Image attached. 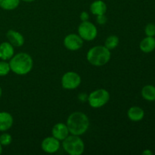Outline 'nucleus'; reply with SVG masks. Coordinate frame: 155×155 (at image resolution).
<instances>
[{"label":"nucleus","instance_id":"nucleus-1","mask_svg":"<svg viewBox=\"0 0 155 155\" xmlns=\"http://www.w3.org/2000/svg\"><path fill=\"white\" fill-rule=\"evenodd\" d=\"M66 124L71 134L82 136L89 129V119L83 112L75 111L69 115Z\"/></svg>","mask_w":155,"mask_h":155},{"label":"nucleus","instance_id":"nucleus-2","mask_svg":"<svg viewBox=\"0 0 155 155\" xmlns=\"http://www.w3.org/2000/svg\"><path fill=\"white\" fill-rule=\"evenodd\" d=\"M11 71L17 75H26L32 71L33 60L31 56L26 52L14 54L9 61Z\"/></svg>","mask_w":155,"mask_h":155},{"label":"nucleus","instance_id":"nucleus-3","mask_svg":"<svg viewBox=\"0 0 155 155\" xmlns=\"http://www.w3.org/2000/svg\"><path fill=\"white\" fill-rule=\"evenodd\" d=\"M111 54L110 50L104 45H96L88 51L86 59L90 64L101 67L107 64L110 61Z\"/></svg>","mask_w":155,"mask_h":155},{"label":"nucleus","instance_id":"nucleus-4","mask_svg":"<svg viewBox=\"0 0 155 155\" xmlns=\"http://www.w3.org/2000/svg\"><path fill=\"white\" fill-rule=\"evenodd\" d=\"M62 142L63 149L68 154L81 155L84 152L85 144L80 136L71 134Z\"/></svg>","mask_w":155,"mask_h":155},{"label":"nucleus","instance_id":"nucleus-5","mask_svg":"<svg viewBox=\"0 0 155 155\" xmlns=\"http://www.w3.org/2000/svg\"><path fill=\"white\" fill-rule=\"evenodd\" d=\"M110 100V93L104 89H98L91 92L88 97V102L92 108H100Z\"/></svg>","mask_w":155,"mask_h":155},{"label":"nucleus","instance_id":"nucleus-6","mask_svg":"<svg viewBox=\"0 0 155 155\" xmlns=\"http://www.w3.org/2000/svg\"><path fill=\"white\" fill-rule=\"evenodd\" d=\"M78 34L83 40L92 41L97 37L98 30L90 21H82L78 27Z\"/></svg>","mask_w":155,"mask_h":155},{"label":"nucleus","instance_id":"nucleus-7","mask_svg":"<svg viewBox=\"0 0 155 155\" xmlns=\"http://www.w3.org/2000/svg\"><path fill=\"white\" fill-rule=\"evenodd\" d=\"M82 81L81 77L77 73L68 71L61 77V86L67 90H73L79 87Z\"/></svg>","mask_w":155,"mask_h":155},{"label":"nucleus","instance_id":"nucleus-8","mask_svg":"<svg viewBox=\"0 0 155 155\" xmlns=\"http://www.w3.org/2000/svg\"><path fill=\"white\" fill-rule=\"evenodd\" d=\"M64 45L70 51H77L83 45V39L76 33H71L64 39Z\"/></svg>","mask_w":155,"mask_h":155},{"label":"nucleus","instance_id":"nucleus-9","mask_svg":"<svg viewBox=\"0 0 155 155\" xmlns=\"http://www.w3.org/2000/svg\"><path fill=\"white\" fill-rule=\"evenodd\" d=\"M60 141L54 136H48L45 138L41 143L42 151L48 154H54L60 149Z\"/></svg>","mask_w":155,"mask_h":155},{"label":"nucleus","instance_id":"nucleus-10","mask_svg":"<svg viewBox=\"0 0 155 155\" xmlns=\"http://www.w3.org/2000/svg\"><path fill=\"white\" fill-rule=\"evenodd\" d=\"M52 136L59 141H63L69 136V130H68L67 124L64 123H58L53 127L51 130Z\"/></svg>","mask_w":155,"mask_h":155},{"label":"nucleus","instance_id":"nucleus-11","mask_svg":"<svg viewBox=\"0 0 155 155\" xmlns=\"http://www.w3.org/2000/svg\"><path fill=\"white\" fill-rule=\"evenodd\" d=\"M6 37L13 46L21 47L24 44V37L21 33L16 30H9L6 33Z\"/></svg>","mask_w":155,"mask_h":155},{"label":"nucleus","instance_id":"nucleus-12","mask_svg":"<svg viewBox=\"0 0 155 155\" xmlns=\"http://www.w3.org/2000/svg\"><path fill=\"white\" fill-rule=\"evenodd\" d=\"M15 54L14 46L9 42H3L0 44V59L10 60Z\"/></svg>","mask_w":155,"mask_h":155},{"label":"nucleus","instance_id":"nucleus-13","mask_svg":"<svg viewBox=\"0 0 155 155\" xmlns=\"http://www.w3.org/2000/svg\"><path fill=\"white\" fill-rule=\"evenodd\" d=\"M14 119L10 113L6 111L0 112V132H5L12 128Z\"/></svg>","mask_w":155,"mask_h":155},{"label":"nucleus","instance_id":"nucleus-14","mask_svg":"<svg viewBox=\"0 0 155 155\" xmlns=\"http://www.w3.org/2000/svg\"><path fill=\"white\" fill-rule=\"evenodd\" d=\"M127 116L131 121L139 122L141 121L145 117V111L142 108L138 106L131 107L127 111Z\"/></svg>","mask_w":155,"mask_h":155},{"label":"nucleus","instance_id":"nucleus-15","mask_svg":"<svg viewBox=\"0 0 155 155\" xmlns=\"http://www.w3.org/2000/svg\"><path fill=\"white\" fill-rule=\"evenodd\" d=\"M107 9V5L102 0H95L90 5L91 13L96 16L100 15H105Z\"/></svg>","mask_w":155,"mask_h":155},{"label":"nucleus","instance_id":"nucleus-16","mask_svg":"<svg viewBox=\"0 0 155 155\" xmlns=\"http://www.w3.org/2000/svg\"><path fill=\"white\" fill-rule=\"evenodd\" d=\"M139 48L144 53L152 52L155 49V38L154 36H146L141 41Z\"/></svg>","mask_w":155,"mask_h":155},{"label":"nucleus","instance_id":"nucleus-17","mask_svg":"<svg viewBox=\"0 0 155 155\" xmlns=\"http://www.w3.org/2000/svg\"><path fill=\"white\" fill-rule=\"evenodd\" d=\"M142 98L148 101H155V86L152 85H146L141 91Z\"/></svg>","mask_w":155,"mask_h":155},{"label":"nucleus","instance_id":"nucleus-18","mask_svg":"<svg viewBox=\"0 0 155 155\" xmlns=\"http://www.w3.org/2000/svg\"><path fill=\"white\" fill-rule=\"evenodd\" d=\"M21 0H0V8L3 10L12 11L19 6Z\"/></svg>","mask_w":155,"mask_h":155},{"label":"nucleus","instance_id":"nucleus-19","mask_svg":"<svg viewBox=\"0 0 155 155\" xmlns=\"http://www.w3.org/2000/svg\"><path fill=\"white\" fill-rule=\"evenodd\" d=\"M120 43L119 38L117 36L112 35V36H109L107 39H105L104 42V46L106 48H108L109 50H112L116 48L118 46Z\"/></svg>","mask_w":155,"mask_h":155},{"label":"nucleus","instance_id":"nucleus-20","mask_svg":"<svg viewBox=\"0 0 155 155\" xmlns=\"http://www.w3.org/2000/svg\"><path fill=\"white\" fill-rule=\"evenodd\" d=\"M11 68L9 63L6 61H0V77H5L10 73Z\"/></svg>","mask_w":155,"mask_h":155},{"label":"nucleus","instance_id":"nucleus-21","mask_svg":"<svg viewBox=\"0 0 155 155\" xmlns=\"http://www.w3.org/2000/svg\"><path fill=\"white\" fill-rule=\"evenodd\" d=\"M12 142V137L9 133H4L0 136V143L2 146H8Z\"/></svg>","mask_w":155,"mask_h":155},{"label":"nucleus","instance_id":"nucleus-22","mask_svg":"<svg viewBox=\"0 0 155 155\" xmlns=\"http://www.w3.org/2000/svg\"><path fill=\"white\" fill-rule=\"evenodd\" d=\"M145 33L147 36H155V24L150 23L148 24L145 27Z\"/></svg>","mask_w":155,"mask_h":155},{"label":"nucleus","instance_id":"nucleus-23","mask_svg":"<svg viewBox=\"0 0 155 155\" xmlns=\"http://www.w3.org/2000/svg\"><path fill=\"white\" fill-rule=\"evenodd\" d=\"M96 21H97V23H98V24H100V25H104V24L107 23V17L105 16V15H97Z\"/></svg>","mask_w":155,"mask_h":155},{"label":"nucleus","instance_id":"nucleus-24","mask_svg":"<svg viewBox=\"0 0 155 155\" xmlns=\"http://www.w3.org/2000/svg\"><path fill=\"white\" fill-rule=\"evenodd\" d=\"M88 97H89V95L87 93H86V92H81V93L79 94L78 99L81 102H86V101H88Z\"/></svg>","mask_w":155,"mask_h":155},{"label":"nucleus","instance_id":"nucleus-25","mask_svg":"<svg viewBox=\"0 0 155 155\" xmlns=\"http://www.w3.org/2000/svg\"><path fill=\"white\" fill-rule=\"evenodd\" d=\"M80 20L81 21H87L89 19V15L88 14V12H83L80 14Z\"/></svg>","mask_w":155,"mask_h":155},{"label":"nucleus","instance_id":"nucleus-26","mask_svg":"<svg viewBox=\"0 0 155 155\" xmlns=\"http://www.w3.org/2000/svg\"><path fill=\"white\" fill-rule=\"evenodd\" d=\"M142 154L143 155H152L153 152L149 149H146L142 152Z\"/></svg>","mask_w":155,"mask_h":155},{"label":"nucleus","instance_id":"nucleus-27","mask_svg":"<svg viewBox=\"0 0 155 155\" xmlns=\"http://www.w3.org/2000/svg\"><path fill=\"white\" fill-rule=\"evenodd\" d=\"M22 1L26 2H34L35 0H22Z\"/></svg>","mask_w":155,"mask_h":155},{"label":"nucleus","instance_id":"nucleus-28","mask_svg":"<svg viewBox=\"0 0 155 155\" xmlns=\"http://www.w3.org/2000/svg\"><path fill=\"white\" fill-rule=\"evenodd\" d=\"M2 153V145L0 143V154H1Z\"/></svg>","mask_w":155,"mask_h":155},{"label":"nucleus","instance_id":"nucleus-29","mask_svg":"<svg viewBox=\"0 0 155 155\" xmlns=\"http://www.w3.org/2000/svg\"><path fill=\"white\" fill-rule=\"evenodd\" d=\"M2 95V89L1 86H0V98H1Z\"/></svg>","mask_w":155,"mask_h":155},{"label":"nucleus","instance_id":"nucleus-30","mask_svg":"<svg viewBox=\"0 0 155 155\" xmlns=\"http://www.w3.org/2000/svg\"></svg>","mask_w":155,"mask_h":155}]
</instances>
